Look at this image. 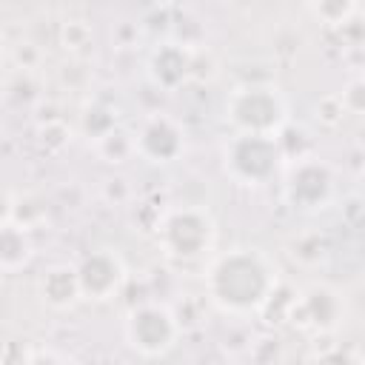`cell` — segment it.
<instances>
[{
    "label": "cell",
    "mask_w": 365,
    "mask_h": 365,
    "mask_svg": "<svg viewBox=\"0 0 365 365\" xmlns=\"http://www.w3.org/2000/svg\"><path fill=\"white\" fill-rule=\"evenodd\" d=\"M114 125H120V123H117V114H111V108L103 106L100 100H94V103H88V106L83 108L80 128H83V134H86L88 140H100V137H103L106 131H111Z\"/></svg>",
    "instance_id": "9a60e30c"
},
{
    "label": "cell",
    "mask_w": 365,
    "mask_h": 365,
    "mask_svg": "<svg viewBox=\"0 0 365 365\" xmlns=\"http://www.w3.org/2000/svg\"><path fill=\"white\" fill-rule=\"evenodd\" d=\"M336 197V168L314 154H305L288 165L282 182V200L299 214L325 211Z\"/></svg>",
    "instance_id": "8992f818"
},
{
    "label": "cell",
    "mask_w": 365,
    "mask_h": 365,
    "mask_svg": "<svg viewBox=\"0 0 365 365\" xmlns=\"http://www.w3.org/2000/svg\"><path fill=\"white\" fill-rule=\"evenodd\" d=\"M222 117L231 125V134L277 137L288 125V100L274 83H242L228 91Z\"/></svg>",
    "instance_id": "7a4b0ae2"
},
{
    "label": "cell",
    "mask_w": 365,
    "mask_h": 365,
    "mask_svg": "<svg viewBox=\"0 0 365 365\" xmlns=\"http://www.w3.org/2000/svg\"><path fill=\"white\" fill-rule=\"evenodd\" d=\"M157 245L174 262L208 259L217 245V220L205 205H174L157 220Z\"/></svg>",
    "instance_id": "3957f363"
},
{
    "label": "cell",
    "mask_w": 365,
    "mask_h": 365,
    "mask_svg": "<svg viewBox=\"0 0 365 365\" xmlns=\"http://www.w3.org/2000/svg\"><path fill=\"white\" fill-rule=\"evenodd\" d=\"M336 100H339L342 111H348V114H359L362 106H365V80H362L359 74H354V77L342 86V91L336 94Z\"/></svg>",
    "instance_id": "ac0fdd59"
},
{
    "label": "cell",
    "mask_w": 365,
    "mask_h": 365,
    "mask_svg": "<svg viewBox=\"0 0 365 365\" xmlns=\"http://www.w3.org/2000/svg\"><path fill=\"white\" fill-rule=\"evenodd\" d=\"M37 294L40 299L54 308V311H71L80 302V285H77V271L71 262H54L48 265L40 279H37Z\"/></svg>",
    "instance_id": "8fae6325"
},
{
    "label": "cell",
    "mask_w": 365,
    "mask_h": 365,
    "mask_svg": "<svg viewBox=\"0 0 365 365\" xmlns=\"http://www.w3.org/2000/svg\"><path fill=\"white\" fill-rule=\"evenodd\" d=\"M145 74L151 86L163 91H177L188 80V46L180 40L157 43L145 60Z\"/></svg>",
    "instance_id": "30bf717a"
},
{
    "label": "cell",
    "mask_w": 365,
    "mask_h": 365,
    "mask_svg": "<svg viewBox=\"0 0 365 365\" xmlns=\"http://www.w3.org/2000/svg\"><path fill=\"white\" fill-rule=\"evenodd\" d=\"M345 294L331 282H308L297 288L288 322L311 336H328L345 322Z\"/></svg>",
    "instance_id": "52a82bcc"
},
{
    "label": "cell",
    "mask_w": 365,
    "mask_h": 365,
    "mask_svg": "<svg viewBox=\"0 0 365 365\" xmlns=\"http://www.w3.org/2000/svg\"><path fill=\"white\" fill-rule=\"evenodd\" d=\"M6 60H9V43H6V34L0 31V68L6 66Z\"/></svg>",
    "instance_id": "cb8c5ba5"
},
{
    "label": "cell",
    "mask_w": 365,
    "mask_h": 365,
    "mask_svg": "<svg viewBox=\"0 0 365 365\" xmlns=\"http://www.w3.org/2000/svg\"><path fill=\"white\" fill-rule=\"evenodd\" d=\"M34 351L37 348L29 339H9L0 348V365H29Z\"/></svg>",
    "instance_id": "44dd1931"
},
{
    "label": "cell",
    "mask_w": 365,
    "mask_h": 365,
    "mask_svg": "<svg viewBox=\"0 0 365 365\" xmlns=\"http://www.w3.org/2000/svg\"><path fill=\"white\" fill-rule=\"evenodd\" d=\"M305 365H359V356L345 345H325L314 351Z\"/></svg>",
    "instance_id": "e0dca14e"
},
{
    "label": "cell",
    "mask_w": 365,
    "mask_h": 365,
    "mask_svg": "<svg viewBox=\"0 0 365 365\" xmlns=\"http://www.w3.org/2000/svg\"><path fill=\"white\" fill-rule=\"evenodd\" d=\"M40 143L46 145V151H60L71 143V128L63 120H48L46 125H40Z\"/></svg>",
    "instance_id": "ffe728a7"
},
{
    "label": "cell",
    "mask_w": 365,
    "mask_h": 365,
    "mask_svg": "<svg viewBox=\"0 0 365 365\" xmlns=\"http://www.w3.org/2000/svg\"><path fill=\"white\" fill-rule=\"evenodd\" d=\"M77 271V285H80V299L88 302H108L120 294L125 282V265L123 257L111 248H94L80 262H74Z\"/></svg>",
    "instance_id": "9c48e42d"
},
{
    "label": "cell",
    "mask_w": 365,
    "mask_h": 365,
    "mask_svg": "<svg viewBox=\"0 0 365 365\" xmlns=\"http://www.w3.org/2000/svg\"><path fill=\"white\" fill-rule=\"evenodd\" d=\"M134 134V157L151 165H168L182 157L185 151V128L177 117L165 111L145 114Z\"/></svg>",
    "instance_id": "ba28073f"
},
{
    "label": "cell",
    "mask_w": 365,
    "mask_h": 365,
    "mask_svg": "<svg viewBox=\"0 0 365 365\" xmlns=\"http://www.w3.org/2000/svg\"><path fill=\"white\" fill-rule=\"evenodd\" d=\"M60 43L68 48V51H80L83 46L91 43V29L88 23L83 20H66L63 29H60Z\"/></svg>",
    "instance_id": "d6986e66"
},
{
    "label": "cell",
    "mask_w": 365,
    "mask_h": 365,
    "mask_svg": "<svg viewBox=\"0 0 365 365\" xmlns=\"http://www.w3.org/2000/svg\"><path fill=\"white\" fill-rule=\"evenodd\" d=\"M205 297L208 302L228 317L259 314L265 299L279 282L277 262L254 245H237L220 254H211L205 262Z\"/></svg>",
    "instance_id": "6da1fadb"
},
{
    "label": "cell",
    "mask_w": 365,
    "mask_h": 365,
    "mask_svg": "<svg viewBox=\"0 0 365 365\" xmlns=\"http://www.w3.org/2000/svg\"><path fill=\"white\" fill-rule=\"evenodd\" d=\"M29 365H71V362H68V359H66L63 354L51 351V348H37Z\"/></svg>",
    "instance_id": "7402d4cb"
},
{
    "label": "cell",
    "mask_w": 365,
    "mask_h": 365,
    "mask_svg": "<svg viewBox=\"0 0 365 365\" xmlns=\"http://www.w3.org/2000/svg\"><path fill=\"white\" fill-rule=\"evenodd\" d=\"M34 259V240L31 231L23 228L20 222H3L0 225V271L3 274H17L29 268Z\"/></svg>",
    "instance_id": "7c38bea8"
},
{
    "label": "cell",
    "mask_w": 365,
    "mask_h": 365,
    "mask_svg": "<svg viewBox=\"0 0 365 365\" xmlns=\"http://www.w3.org/2000/svg\"><path fill=\"white\" fill-rule=\"evenodd\" d=\"M305 11L314 14V17H319V23L339 26V23H348L359 11V3H351V0H325V3H308Z\"/></svg>",
    "instance_id": "2e32d148"
},
{
    "label": "cell",
    "mask_w": 365,
    "mask_h": 365,
    "mask_svg": "<svg viewBox=\"0 0 365 365\" xmlns=\"http://www.w3.org/2000/svg\"><path fill=\"white\" fill-rule=\"evenodd\" d=\"M94 151H97V157L103 163L123 165V163L134 160V134L128 128H123V125H114L100 140H94Z\"/></svg>",
    "instance_id": "4fadbf2b"
},
{
    "label": "cell",
    "mask_w": 365,
    "mask_h": 365,
    "mask_svg": "<svg viewBox=\"0 0 365 365\" xmlns=\"http://www.w3.org/2000/svg\"><path fill=\"white\" fill-rule=\"evenodd\" d=\"M123 334H125V342L140 356L157 359V356H165L180 342L182 322L165 302L145 299L125 314Z\"/></svg>",
    "instance_id": "5b68a950"
},
{
    "label": "cell",
    "mask_w": 365,
    "mask_h": 365,
    "mask_svg": "<svg viewBox=\"0 0 365 365\" xmlns=\"http://www.w3.org/2000/svg\"><path fill=\"white\" fill-rule=\"evenodd\" d=\"M285 157L277 137L231 134L222 145V174L245 188H262L277 180Z\"/></svg>",
    "instance_id": "277c9868"
},
{
    "label": "cell",
    "mask_w": 365,
    "mask_h": 365,
    "mask_svg": "<svg viewBox=\"0 0 365 365\" xmlns=\"http://www.w3.org/2000/svg\"><path fill=\"white\" fill-rule=\"evenodd\" d=\"M328 248H331V245H328L325 234L311 231V234H299V237L291 242V257H294V262L311 268V265H319V262L328 257Z\"/></svg>",
    "instance_id": "5bb4252c"
},
{
    "label": "cell",
    "mask_w": 365,
    "mask_h": 365,
    "mask_svg": "<svg viewBox=\"0 0 365 365\" xmlns=\"http://www.w3.org/2000/svg\"><path fill=\"white\" fill-rule=\"evenodd\" d=\"M11 214H14V200L9 191H0V225L11 222Z\"/></svg>",
    "instance_id": "603a6c76"
}]
</instances>
